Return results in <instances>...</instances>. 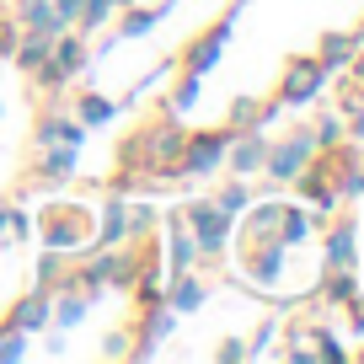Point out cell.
Masks as SVG:
<instances>
[{
  "mask_svg": "<svg viewBox=\"0 0 364 364\" xmlns=\"http://www.w3.org/2000/svg\"><path fill=\"white\" fill-rule=\"evenodd\" d=\"M316 156V134L311 129H295L289 139H279V145H268V156H262V171L279 182H295L300 171H306V161Z\"/></svg>",
  "mask_w": 364,
  "mask_h": 364,
  "instance_id": "4",
  "label": "cell"
},
{
  "mask_svg": "<svg viewBox=\"0 0 364 364\" xmlns=\"http://www.w3.org/2000/svg\"><path fill=\"white\" fill-rule=\"evenodd\" d=\"M321 300H327V306H353V300H359V279H353V268H327V279H321Z\"/></svg>",
  "mask_w": 364,
  "mask_h": 364,
  "instance_id": "17",
  "label": "cell"
},
{
  "mask_svg": "<svg viewBox=\"0 0 364 364\" xmlns=\"http://www.w3.org/2000/svg\"><path fill=\"white\" fill-rule=\"evenodd\" d=\"M113 113H118V102H107V97H97V91L75 97V118H80V124H107Z\"/></svg>",
  "mask_w": 364,
  "mask_h": 364,
  "instance_id": "20",
  "label": "cell"
},
{
  "mask_svg": "<svg viewBox=\"0 0 364 364\" xmlns=\"http://www.w3.org/2000/svg\"><path fill=\"white\" fill-rule=\"evenodd\" d=\"M97 241H102V247H124L129 241V204L124 198H107L102 204V230H97Z\"/></svg>",
  "mask_w": 364,
  "mask_h": 364,
  "instance_id": "15",
  "label": "cell"
},
{
  "mask_svg": "<svg viewBox=\"0 0 364 364\" xmlns=\"http://www.w3.org/2000/svg\"><path fill=\"white\" fill-rule=\"evenodd\" d=\"M6 225H11V204H0V236H6Z\"/></svg>",
  "mask_w": 364,
  "mask_h": 364,
  "instance_id": "30",
  "label": "cell"
},
{
  "mask_svg": "<svg viewBox=\"0 0 364 364\" xmlns=\"http://www.w3.org/2000/svg\"><path fill=\"white\" fill-rule=\"evenodd\" d=\"M348 139L364 145V102H353V118H348Z\"/></svg>",
  "mask_w": 364,
  "mask_h": 364,
  "instance_id": "28",
  "label": "cell"
},
{
  "mask_svg": "<svg viewBox=\"0 0 364 364\" xmlns=\"http://www.w3.org/2000/svg\"><path fill=\"white\" fill-rule=\"evenodd\" d=\"M113 6H118V11H124V6H134V0H113Z\"/></svg>",
  "mask_w": 364,
  "mask_h": 364,
  "instance_id": "31",
  "label": "cell"
},
{
  "mask_svg": "<svg viewBox=\"0 0 364 364\" xmlns=\"http://www.w3.org/2000/svg\"><path fill=\"white\" fill-rule=\"evenodd\" d=\"M311 134H316V150H338L343 139H348V129H343V118H316Z\"/></svg>",
  "mask_w": 364,
  "mask_h": 364,
  "instance_id": "22",
  "label": "cell"
},
{
  "mask_svg": "<svg viewBox=\"0 0 364 364\" xmlns=\"http://www.w3.org/2000/svg\"><path fill=\"white\" fill-rule=\"evenodd\" d=\"M204 300H209V284H204V279H193V268L171 273V295H166L171 316H182V311H198Z\"/></svg>",
  "mask_w": 364,
  "mask_h": 364,
  "instance_id": "12",
  "label": "cell"
},
{
  "mask_svg": "<svg viewBox=\"0 0 364 364\" xmlns=\"http://www.w3.org/2000/svg\"><path fill=\"white\" fill-rule=\"evenodd\" d=\"M33 139L38 145H80V139H86V124H80V118H43Z\"/></svg>",
  "mask_w": 364,
  "mask_h": 364,
  "instance_id": "16",
  "label": "cell"
},
{
  "mask_svg": "<svg viewBox=\"0 0 364 364\" xmlns=\"http://www.w3.org/2000/svg\"><path fill=\"white\" fill-rule=\"evenodd\" d=\"M230 220H236V215H225L215 198H209V204H188V209H182V225H188V236L198 241L204 257H220V247H225V236H230Z\"/></svg>",
  "mask_w": 364,
  "mask_h": 364,
  "instance_id": "3",
  "label": "cell"
},
{
  "mask_svg": "<svg viewBox=\"0 0 364 364\" xmlns=\"http://www.w3.org/2000/svg\"><path fill=\"white\" fill-rule=\"evenodd\" d=\"M70 171H75V145H54L38 161V177L43 182H59V177H70Z\"/></svg>",
  "mask_w": 364,
  "mask_h": 364,
  "instance_id": "18",
  "label": "cell"
},
{
  "mask_svg": "<svg viewBox=\"0 0 364 364\" xmlns=\"http://www.w3.org/2000/svg\"><path fill=\"white\" fill-rule=\"evenodd\" d=\"M215 204L225 209V215H241V209L252 204V193H247V182L236 177V182H230V188H220V198H215Z\"/></svg>",
  "mask_w": 364,
  "mask_h": 364,
  "instance_id": "24",
  "label": "cell"
},
{
  "mask_svg": "<svg viewBox=\"0 0 364 364\" xmlns=\"http://www.w3.org/2000/svg\"><path fill=\"white\" fill-rule=\"evenodd\" d=\"M306 236H311V220H306V209L284 204V209H279V241H284V247H295V241H306Z\"/></svg>",
  "mask_w": 364,
  "mask_h": 364,
  "instance_id": "19",
  "label": "cell"
},
{
  "mask_svg": "<svg viewBox=\"0 0 364 364\" xmlns=\"http://www.w3.org/2000/svg\"><path fill=\"white\" fill-rule=\"evenodd\" d=\"M48 48H54V33H38V27H27V33H16V48H11V54H16V65L33 75V70L48 59Z\"/></svg>",
  "mask_w": 364,
  "mask_h": 364,
  "instance_id": "13",
  "label": "cell"
},
{
  "mask_svg": "<svg viewBox=\"0 0 364 364\" xmlns=\"http://www.w3.org/2000/svg\"><path fill=\"white\" fill-rule=\"evenodd\" d=\"M321 80H327V70L316 65V54H311V59H289L284 80H279V91H273V107H300V102H316Z\"/></svg>",
  "mask_w": 364,
  "mask_h": 364,
  "instance_id": "5",
  "label": "cell"
},
{
  "mask_svg": "<svg viewBox=\"0 0 364 364\" xmlns=\"http://www.w3.org/2000/svg\"><path fill=\"white\" fill-rule=\"evenodd\" d=\"M215 359H247V343H236V338H230V343H220V353H215Z\"/></svg>",
  "mask_w": 364,
  "mask_h": 364,
  "instance_id": "29",
  "label": "cell"
},
{
  "mask_svg": "<svg viewBox=\"0 0 364 364\" xmlns=\"http://www.w3.org/2000/svg\"><path fill=\"white\" fill-rule=\"evenodd\" d=\"M22 353H27V332L11 321V327L0 332V359H22Z\"/></svg>",
  "mask_w": 364,
  "mask_h": 364,
  "instance_id": "25",
  "label": "cell"
},
{
  "mask_svg": "<svg viewBox=\"0 0 364 364\" xmlns=\"http://www.w3.org/2000/svg\"><path fill=\"white\" fill-rule=\"evenodd\" d=\"M129 209H134V215H129V236H134V241L156 236V225H161V215H156V209H150V204H129Z\"/></svg>",
  "mask_w": 364,
  "mask_h": 364,
  "instance_id": "23",
  "label": "cell"
},
{
  "mask_svg": "<svg viewBox=\"0 0 364 364\" xmlns=\"http://www.w3.org/2000/svg\"><path fill=\"white\" fill-rule=\"evenodd\" d=\"M43 241L59 252H70V257H80V247H91V220L80 204H48L43 215Z\"/></svg>",
  "mask_w": 364,
  "mask_h": 364,
  "instance_id": "1",
  "label": "cell"
},
{
  "mask_svg": "<svg viewBox=\"0 0 364 364\" xmlns=\"http://www.w3.org/2000/svg\"><path fill=\"white\" fill-rule=\"evenodd\" d=\"M359 262V220H332L327 230V268H353Z\"/></svg>",
  "mask_w": 364,
  "mask_h": 364,
  "instance_id": "10",
  "label": "cell"
},
{
  "mask_svg": "<svg viewBox=\"0 0 364 364\" xmlns=\"http://www.w3.org/2000/svg\"><path fill=\"white\" fill-rule=\"evenodd\" d=\"M193 97H198V75H188V70H182V86H177V97H171V107H177V113H188V107H193Z\"/></svg>",
  "mask_w": 364,
  "mask_h": 364,
  "instance_id": "26",
  "label": "cell"
},
{
  "mask_svg": "<svg viewBox=\"0 0 364 364\" xmlns=\"http://www.w3.org/2000/svg\"><path fill=\"white\" fill-rule=\"evenodd\" d=\"M118 11V6H113V0H86V6H80V16H75V27H80V33H97V27H102L107 22V16H113Z\"/></svg>",
  "mask_w": 364,
  "mask_h": 364,
  "instance_id": "21",
  "label": "cell"
},
{
  "mask_svg": "<svg viewBox=\"0 0 364 364\" xmlns=\"http://www.w3.org/2000/svg\"><path fill=\"white\" fill-rule=\"evenodd\" d=\"M11 321H16L22 332H43L48 321H54V289H33L27 300H16Z\"/></svg>",
  "mask_w": 364,
  "mask_h": 364,
  "instance_id": "11",
  "label": "cell"
},
{
  "mask_svg": "<svg viewBox=\"0 0 364 364\" xmlns=\"http://www.w3.org/2000/svg\"><path fill=\"white\" fill-rule=\"evenodd\" d=\"M241 273H247L252 284H279V273H284V241H252L241 252Z\"/></svg>",
  "mask_w": 364,
  "mask_h": 364,
  "instance_id": "7",
  "label": "cell"
},
{
  "mask_svg": "<svg viewBox=\"0 0 364 364\" xmlns=\"http://www.w3.org/2000/svg\"><path fill=\"white\" fill-rule=\"evenodd\" d=\"M353 54H359V38H353V33H327L321 48H316V65L321 70H343Z\"/></svg>",
  "mask_w": 364,
  "mask_h": 364,
  "instance_id": "14",
  "label": "cell"
},
{
  "mask_svg": "<svg viewBox=\"0 0 364 364\" xmlns=\"http://www.w3.org/2000/svg\"><path fill=\"white\" fill-rule=\"evenodd\" d=\"M225 145H230V134H225V129L182 139L177 161H171V177H177V171H182V177H209L215 166H225Z\"/></svg>",
  "mask_w": 364,
  "mask_h": 364,
  "instance_id": "2",
  "label": "cell"
},
{
  "mask_svg": "<svg viewBox=\"0 0 364 364\" xmlns=\"http://www.w3.org/2000/svg\"><path fill=\"white\" fill-rule=\"evenodd\" d=\"M225 38H230V11L220 16L204 38H193V43L182 48V54H177V70H188V75H209V70H215V59L225 54Z\"/></svg>",
  "mask_w": 364,
  "mask_h": 364,
  "instance_id": "6",
  "label": "cell"
},
{
  "mask_svg": "<svg viewBox=\"0 0 364 364\" xmlns=\"http://www.w3.org/2000/svg\"><path fill=\"white\" fill-rule=\"evenodd\" d=\"M48 59H54L59 70H65L70 80L86 70V59H91V48H86V33L80 27H65V33H54V48H48Z\"/></svg>",
  "mask_w": 364,
  "mask_h": 364,
  "instance_id": "9",
  "label": "cell"
},
{
  "mask_svg": "<svg viewBox=\"0 0 364 364\" xmlns=\"http://www.w3.org/2000/svg\"><path fill=\"white\" fill-rule=\"evenodd\" d=\"M129 332H107V343H102V359H124V353H129Z\"/></svg>",
  "mask_w": 364,
  "mask_h": 364,
  "instance_id": "27",
  "label": "cell"
},
{
  "mask_svg": "<svg viewBox=\"0 0 364 364\" xmlns=\"http://www.w3.org/2000/svg\"><path fill=\"white\" fill-rule=\"evenodd\" d=\"M262 156H268V134H262V124H257V129H236V134H230V145H225V166L236 171V177L257 171Z\"/></svg>",
  "mask_w": 364,
  "mask_h": 364,
  "instance_id": "8",
  "label": "cell"
}]
</instances>
